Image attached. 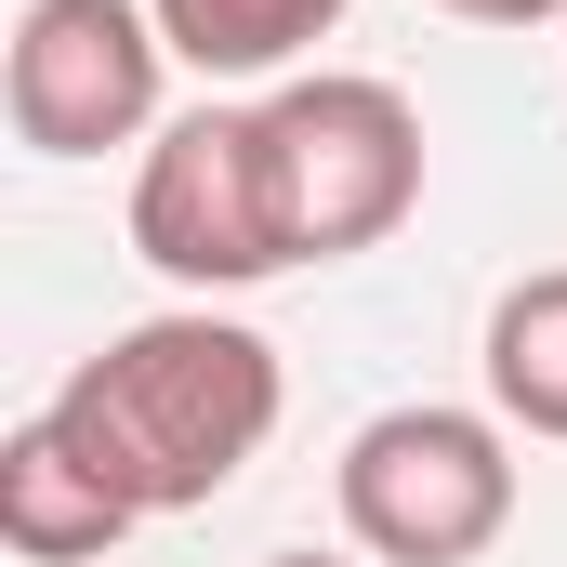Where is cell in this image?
<instances>
[{
    "label": "cell",
    "mask_w": 567,
    "mask_h": 567,
    "mask_svg": "<svg viewBox=\"0 0 567 567\" xmlns=\"http://www.w3.org/2000/svg\"><path fill=\"white\" fill-rule=\"evenodd\" d=\"M278 396H290V383H278V343H265L251 317L172 303V317L106 330L40 410H53V435H66L133 515H198V502H225V488L265 462Z\"/></svg>",
    "instance_id": "obj_1"
},
{
    "label": "cell",
    "mask_w": 567,
    "mask_h": 567,
    "mask_svg": "<svg viewBox=\"0 0 567 567\" xmlns=\"http://www.w3.org/2000/svg\"><path fill=\"white\" fill-rule=\"evenodd\" d=\"M330 502H343V542L370 567H475L515 528V423L502 410H449V396L370 410L343 435Z\"/></svg>",
    "instance_id": "obj_2"
},
{
    "label": "cell",
    "mask_w": 567,
    "mask_h": 567,
    "mask_svg": "<svg viewBox=\"0 0 567 567\" xmlns=\"http://www.w3.org/2000/svg\"><path fill=\"white\" fill-rule=\"evenodd\" d=\"M265 158H278V212H290V265H343L383 251L423 212V106L370 66H317L265 93Z\"/></svg>",
    "instance_id": "obj_3"
},
{
    "label": "cell",
    "mask_w": 567,
    "mask_h": 567,
    "mask_svg": "<svg viewBox=\"0 0 567 567\" xmlns=\"http://www.w3.org/2000/svg\"><path fill=\"white\" fill-rule=\"evenodd\" d=\"M133 251L172 290L290 278V212H278V158H265V106H185V120H158V145L133 172Z\"/></svg>",
    "instance_id": "obj_4"
},
{
    "label": "cell",
    "mask_w": 567,
    "mask_h": 567,
    "mask_svg": "<svg viewBox=\"0 0 567 567\" xmlns=\"http://www.w3.org/2000/svg\"><path fill=\"white\" fill-rule=\"evenodd\" d=\"M158 80L172 40L145 0H27L13 13V145L40 158H106V145H158Z\"/></svg>",
    "instance_id": "obj_5"
},
{
    "label": "cell",
    "mask_w": 567,
    "mask_h": 567,
    "mask_svg": "<svg viewBox=\"0 0 567 567\" xmlns=\"http://www.w3.org/2000/svg\"><path fill=\"white\" fill-rule=\"evenodd\" d=\"M133 528L145 515L53 435V410H27V423L0 435V542H13L27 567H106Z\"/></svg>",
    "instance_id": "obj_6"
},
{
    "label": "cell",
    "mask_w": 567,
    "mask_h": 567,
    "mask_svg": "<svg viewBox=\"0 0 567 567\" xmlns=\"http://www.w3.org/2000/svg\"><path fill=\"white\" fill-rule=\"evenodd\" d=\"M475 370H488V410H502L515 435L567 449V265H528V278L488 303Z\"/></svg>",
    "instance_id": "obj_7"
},
{
    "label": "cell",
    "mask_w": 567,
    "mask_h": 567,
    "mask_svg": "<svg viewBox=\"0 0 567 567\" xmlns=\"http://www.w3.org/2000/svg\"><path fill=\"white\" fill-rule=\"evenodd\" d=\"M145 13H158L172 66H198V80H278L343 27V0H145Z\"/></svg>",
    "instance_id": "obj_8"
},
{
    "label": "cell",
    "mask_w": 567,
    "mask_h": 567,
    "mask_svg": "<svg viewBox=\"0 0 567 567\" xmlns=\"http://www.w3.org/2000/svg\"><path fill=\"white\" fill-rule=\"evenodd\" d=\"M435 13H462V27H542V13H567V0H435Z\"/></svg>",
    "instance_id": "obj_9"
},
{
    "label": "cell",
    "mask_w": 567,
    "mask_h": 567,
    "mask_svg": "<svg viewBox=\"0 0 567 567\" xmlns=\"http://www.w3.org/2000/svg\"><path fill=\"white\" fill-rule=\"evenodd\" d=\"M265 567H343V555H265Z\"/></svg>",
    "instance_id": "obj_10"
}]
</instances>
